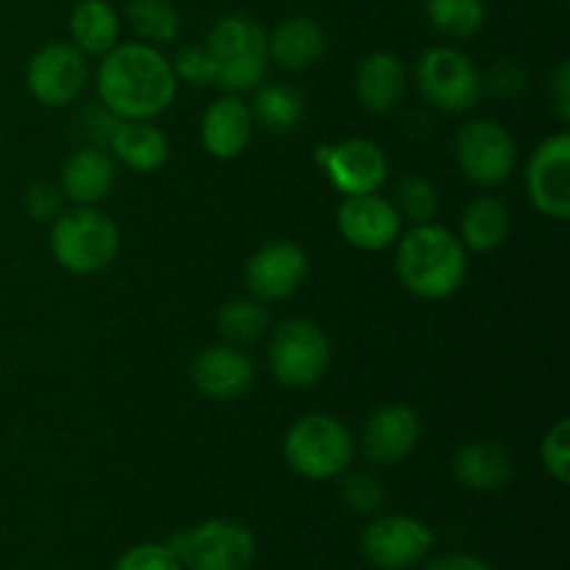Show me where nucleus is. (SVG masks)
<instances>
[{"label":"nucleus","instance_id":"nucleus-13","mask_svg":"<svg viewBox=\"0 0 570 570\" xmlns=\"http://www.w3.org/2000/svg\"><path fill=\"white\" fill-rule=\"evenodd\" d=\"M527 195L534 209L551 220L570 217V137L557 131L532 150L527 161Z\"/></svg>","mask_w":570,"mask_h":570},{"label":"nucleus","instance_id":"nucleus-4","mask_svg":"<svg viewBox=\"0 0 570 570\" xmlns=\"http://www.w3.org/2000/svg\"><path fill=\"white\" fill-rule=\"evenodd\" d=\"M289 471L312 482L337 479L354 460V438L340 417L309 412L287 429L282 443Z\"/></svg>","mask_w":570,"mask_h":570},{"label":"nucleus","instance_id":"nucleus-9","mask_svg":"<svg viewBox=\"0 0 570 570\" xmlns=\"http://www.w3.org/2000/svg\"><path fill=\"white\" fill-rule=\"evenodd\" d=\"M454 156L468 181L476 187H499L515 173L518 145L501 122L479 117L460 128Z\"/></svg>","mask_w":570,"mask_h":570},{"label":"nucleus","instance_id":"nucleus-35","mask_svg":"<svg viewBox=\"0 0 570 570\" xmlns=\"http://www.w3.org/2000/svg\"><path fill=\"white\" fill-rule=\"evenodd\" d=\"M61 204H65V193L59 184L37 181L26 189V212L31 220L53 223L61 215Z\"/></svg>","mask_w":570,"mask_h":570},{"label":"nucleus","instance_id":"nucleus-32","mask_svg":"<svg viewBox=\"0 0 570 570\" xmlns=\"http://www.w3.org/2000/svg\"><path fill=\"white\" fill-rule=\"evenodd\" d=\"M540 460L543 468L549 471V476L557 484H568L570 479V421L560 417L554 426H549V432L543 434V443H540Z\"/></svg>","mask_w":570,"mask_h":570},{"label":"nucleus","instance_id":"nucleus-38","mask_svg":"<svg viewBox=\"0 0 570 570\" xmlns=\"http://www.w3.org/2000/svg\"><path fill=\"white\" fill-rule=\"evenodd\" d=\"M426 570H493L482 557L473 554H443L434 562H429Z\"/></svg>","mask_w":570,"mask_h":570},{"label":"nucleus","instance_id":"nucleus-3","mask_svg":"<svg viewBox=\"0 0 570 570\" xmlns=\"http://www.w3.org/2000/svg\"><path fill=\"white\" fill-rule=\"evenodd\" d=\"M50 254L67 273L95 276L120 254V228L106 212L76 206L61 212L50 226Z\"/></svg>","mask_w":570,"mask_h":570},{"label":"nucleus","instance_id":"nucleus-14","mask_svg":"<svg viewBox=\"0 0 570 570\" xmlns=\"http://www.w3.org/2000/svg\"><path fill=\"white\" fill-rule=\"evenodd\" d=\"M309 276V256L298 243L276 239L262 245L245 262V284L256 301H284L298 293Z\"/></svg>","mask_w":570,"mask_h":570},{"label":"nucleus","instance_id":"nucleus-8","mask_svg":"<svg viewBox=\"0 0 570 570\" xmlns=\"http://www.w3.org/2000/svg\"><path fill=\"white\" fill-rule=\"evenodd\" d=\"M167 546L187 570H248L256 557L250 529L226 518H212L189 532L173 534Z\"/></svg>","mask_w":570,"mask_h":570},{"label":"nucleus","instance_id":"nucleus-26","mask_svg":"<svg viewBox=\"0 0 570 570\" xmlns=\"http://www.w3.org/2000/svg\"><path fill=\"white\" fill-rule=\"evenodd\" d=\"M126 22L139 42L170 45L181 33V14L170 0H128Z\"/></svg>","mask_w":570,"mask_h":570},{"label":"nucleus","instance_id":"nucleus-16","mask_svg":"<svg viewBox=\"0 0 570 570\" xmlns=\"http://www.w3.org/2000/svg\"><path fill=\"white\" fill-rule=\"evenodd\" d=\"M423 434L421 415L410 404H384L362 426V454L376 465H395L417 449Z\"/></svg>","mask_w":570,"mask_h":570},{"label":"nucleus","instance_id":"nucleus-29","mask_svg":"<svg viewBox=\"0 0 570 570\" xmlns=\"http://www.w3.org/2000/svg\"><path fill=\"white\" fill-rule=\"evenodd\" d=\"M217 328L226 337V343L248 345L265 337L267 328H271V315H267L265 304L256 301L254 295L250 298H234L217 312Z\"/></svg>","mask_w":570,"mask_h":570},{"label":"nucleus","instance_id":"nucleus-30","mask_svg":"<svg viewBox=\"0 0 570 570\" xmlns=\"http://www.w3.org/2000/svg\"><path fill=\"white\" fill-rule=\"evenodd\" d=\"M393 206L401 215V220H410L412 226H421V223H432L434 215H438L440 193L426 176L410 173V176H404L395 184Z\"/></svg>","mask_w":570,"mask_h":570},{"label":"nucleus","instance_id":"nucleus-34","mask_svg":"<svg viewBox=\"0 0 570 570\" xmlns=\"http://www.w3.org/2000/svg\"><path fill=\"white\" fill-rule=\"evenodd\" d=\"M115 570H184L176 551L167 543H142L128 549L117 560Z\"/></svg>","mask_w":570,"mask_h":570},{"label":"nucleus","instance_id":"nucleus-33","mask_svg":"<svg viewBox=\"0 0 570 570\" xmlns=\"http://www.w3.org/2000/svg\"><path fill=\"white\" fill-rule=\"evenodd\" d=\"M173 72L178 83H193V87H209L215 83V65L204 45H187L173 56Z\"/></svg>","mask_w":570,"mask_h":570},{"label":"nucleus","instance_id":"nucleus-23","mask_svg":"<svg viewBox=\"0 0 570 570\" xmlns=\"http://www.w3.org/2000/svg\"><path fill=\"white\" fill-rule=\"evenodd\" d=\"M109 148L134 173H156L170 161V139L150 120L117 122Z\"/></svg>","mask_w":570,"mask_h":570},{"label":"nucleus","instance_id":"nucleus-11","mask_svg":"<svg viewBox=\"0 0 570 570\" xmlns=\"http://www.w3.org/2000/svg\"><path fill=\"white\" fill-rule=\"evenodd\" d=\"M362 554L379 570H410L434 549L432 529L412 515H382L362 532Z\"/></svg>","mask_w":570,"mask_h":570},{"label":"nucleus","instance_id":"nucleus-25","mask_svg":"<svg viewBox=\"0 0 570 570\" xmlns=\"http://www.w3.org/2000/svg\"><path fill=\"white\" fill-rule=\"evenodd\" d=\"M122 20L109 0H81L70 11V39L83 56H106L120 42Z\"/></svg>","mask_w":570,"mask_h":570},{"label":"nucleus","instance_id":"nucleus-21","mask_svg":"<svg viewBox=\"0 0 570 570\" xmlns=\"http://www.w3.org/2000/svg\"><path fill=\"white\" fill-rule=\"evenodd\" d=\"M451 468H454L456 482L476 493H499L512 482V473H515L510 451L495 440H468L454 454Z\"/></svg>","mask_w":570,"mask_h":570},{"label":"nucleus","instance_id":"nucleus-19","mask_svg":"<svg viewBox=\"0 0 570 570\" xmlns=\"http://www.w3.org/2000/svg\"><path fill=\"white\" fill-rule=\"evenodd\" d=\"M326 53V28L315 17L295 14L267 33V59L287 72L315 67Z\"/></svg>","mask_w":570,"mask_h":570},{"label":"nucleus","instance_id":"nucleus-24","mask_svg":"<svg viewBox=\"0 0 570 570\" xmlns=\"http://www.w3.org/2000/svg\"><path fill=\"white\" fill-rule=\"evenodd\" d=\"M512 228V215L510 206L504 204L495 195H479L471 204L465 206L460 217V234L468 250H476V254H490V250L501 248L510 237Z\"/></svg>","mask_w":570,"mask_h":570},{"label":"nucleus","instance_id":"nucleus-28","mask_svg":"<svg viewBox=\"0 0 570 570\" xmlns=\"http://www.w3.org/2000/svg\"><path fill=\"white\" fill-rule=\"evenodd\" d=\"M250 115L254 122H262L271 131H293L304 120V100L287 83H265L256 87Z\"/></svg>","mask_w":570,"mask_h":570},{"label":"nucleus","instance_id":"nucleus-12","mask_svg":"<svg viewBox=\"0 0 570 570\" xmlns=\"http://www.w3.org/2000/svg\"><path fill=\"white\" fill-rule=\"evenodd\" d=\"M317 167L326 173L332 187L343 195L379 193L387 181V154L371 139H343L317 148Z\"/></svg>","mask_w":570,"mask_h":570},{"label":"nucleus","instance_id":"nucleus-20","mask_svg":"<svg viewBox=\"0 0 570 570\" xmlns=\"http://www.w3.org/2000/svg\"><path fill=\"white\" fill-rule=\"evenodd\" d=\"M356 100L371 115H390L399 109L406 92V70L390 50H373L360 61L354 76Z\"/></svg>","mask_w":570,"mask_h":570},{"label":"nucleus","instance_id":"nucleus-2","mask_svg":"<svg viewBox=\"0 0 570 570\" xmlns=\"http://www.w3.org/2000/svg\"><path fill=\"white\" fill-rule=\"evenodd\" d=\"M395 273L415 298L443 301L465 284L468 248L451 228L421 223L395 243Z\"/></svg>","mask_w":570,"mask_h":570},{"label":"nucleus","instance_id":"nucleus-37","mask_svg":"<svg viewBox=\"0 0 570 570\" xmlns=\"http://www.w3.org/2000/svg\"><path fill=\"white\" fill-rule=\"evenodd\" d=\"M549 98H551V109H554L557 120L562 126L570 122V65L568 61H560L554 70L549 72Z\"/></svg>","mask_w":570,"mask_h":570},{"label":"nucleus","instance_id":"nucleus-5","mask_svg":"<svg viewBox=\"0 0 570 570\" xmlns=\"http://www.w3.org/2000/svg\"><path fill=\"white\" fill-rule=\"evenodd\" d=\"M204 48L215 65V83L226 92H250L265 78L267 33L256 20L245 14H226L212 26Z\"/></svg>","mask_w":570,"mask_h":570},{"label":"nucleus","instance_id":"nucleus-27","mask_svg":"<svg viewBox=\"0 0 570 570\" xmlns=\"http://www.w3.org/2000/svg\"><path fill=\"white\" fill-rule=\"evenodd\" d=\"M426 22L449 39H471L488 22L484 0H423Z\"/></svg>","mask_w":570,"mask_h":570},{"label":"nucleus","instance_id":"nucleus-10","mask_svg":"<svg viewBox=\"0 0 570 570\" xmlns=\"http://www.w3.org/2000/svg\"><path fill=\"white\" fill-rule=\"evenodd\" d=\"M87 56L72 42H48L31 56L26 67V87L37 104L56 109L81 98L87 87Z\"/></svg>","mask_w":570,"mask_h":570},{"label":"nucleus","instance_id":"nucleus-15","mask_svg":"<svg viewBox=\"0 0 570 570\" xmlns=\"http://www.w3.org/2000/svg\"><path fill=\"white\" fill-rule=\"evenodd\" d=\"M401 215L393 200L379 193L345 195L337 209V232L360 250H387L401 237Z\"/></svg>","mask_w":570,"mask_h":570},{"label":"nucleus","instance_id":"nucleus-36","mask_svg":"<svg viewBox=\"0 0 570 570\" xmlns=\"http://www.w3.org/2000/svg\"><path fill=\"white\" fill-rule=\"evenodd\" d=\"M527 70L518 65L515 59H499L488 70V76H482V83L488 89H493L501 98H512V95H521L527 89Z\"/></svg>","mask_w":570,"mask_h":570},{"label":"nucleus","instance_id":"nucleus-18","mask_svg":"<svg viewBox=\"0 0 570 570\" xmlns=\"http://www.w3.org/2000/svg\"><path fill=\"white\" fill-rule=\"evenodd\" d=\"M254 126L250 106L239 95L226 92L215 104H209V109L200 117V145L215 159L232 161L248 150Z\"/></svg>","mask_w":570,"mask_h":570},{"label":"nucleus","instance_id":"nucleus-17","mask_svg":"<svg viewBox=\"0 0 570 570\" xmlns=\"http://www.w3.org/2000/svg\"><path fill=\"white\" fill-rule=\"evenodd\" d=\"M254 362L239 345H209L193 362V384L212 401L239 399L254 384Z\"/></svg>","mask_w":570,"mask_h":570},{"label":"nucleus","instance_id":"nucleus-1","mask_svg":"<svg viewBox=\"0 0 570 570\" xmlns=\"http://www.w3.org/2000/svg\"><path fill=\"white\" fill-rule=\"evenodd\" d=\"M95 87L100 104L120 120H154L176 100L178 78L156 45L137 39L100 56Z\"/></svg>","mask_w":570,"mask_h":570},{"label":"nucleus","instance_id":"nucleus-7","mask_svg":"<svg viewBox=\"0 0 570 570\" xmlns=\"http://www.w3.org/2000/svg\"><path fill=\"white\" fill-rule=\"evenodd\" d=\"M415 83L423 100L445 115L471 111L484 92L476 61L451 45H434L417 59Z\"/></svg>","mask_w":570,"mask_h":570},{"label":"nucleus","instance_id":"nucleus-22","mask_svg":"<svg viewBox=\"0 0 570 570\" xmlns=\"http://www.w3.org/2000/svg\"><path fill=\"white\" fill-rule=\"evenodd\" d=\"M61 193L76 206H95L115 187V161L98 145H87L70 154L61 167Z\"/></svg>","mask_w":570,"mask_h":570},{"label":"nucleus","instance_id":"nucleus-31","mask_svg":"<svg viewBox=\"0 0 570 570\" xmlns=\"http://www.w3.org/2000/svg\"><path fill=\"white\" fill-rule=\"evenodd\" d=\"M343 501L360 515H376L384 507V488L373 473L354 471L343 473V484H340Z\"/></svg>","mask_w":570,"mask_h":570},{"label":"nucleus","instance_id":"nucleus-6","mask_svg":"<svg viewBox=\"0 0 570 570\" xmlns=\"http://www.w3.org/2000/svg\"><path fill=\"white\" fill-rule=\"evenodd\" d=\"M267 365L282 387L306 390L317 384L332 365V340L326 328L309 317L284 321L273 328Z\"/></svg>","mask_w":570,"mask_h":570}]
</instances>
